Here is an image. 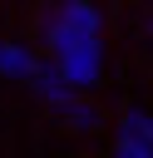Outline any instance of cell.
<instances>
[{"label": "cell", "mask_w": 153, "mask_h": 158, "mask_svg": "<svg viewBox=\"0 0 153 158\" xmlns=\"http://www.w3.org/2000/svg\"><path fill=\"white\" fill-rule=\"evenodd\" d=\"M104 10L89 0H64L44 15V40H49V64L59 69V79L84 94L99 84L104 74Z\"/></svg>", "instance_id": "6da1fadb"}, {"label": "cell", "mask_w": 153, "mask_h": 158, "mask_svg": "<svg viewBox=\"0 0 153 158\" xmlns=\"http://www.w3.org/2000/svg\"><path fill=\"white\" fill-rule=\"evenodd\" d=\"M30 84H35V89H39V99H44V104H49V109H54V114H59V118H64V114H69V109H74V99H79V94H74V89H69V84H64V79H59V69H54V64H39V69H35V79H30Z\"/></svg>", "instance_id": "7a4b0ae2"}, {"label": "cell", "mask_w": 153, "mask_h": 158, "mask_svg": "<svg viewBox=\"0 0 153 158\" xmlns=\"http://www.w3.org/2000/svg\"><path fill=\"white\" fill-rule=\"evenodd\" d=\"M35 69H39V59H35L30 44L0 40V74H5V79H35Z\"/></svg>", "instance_id": "3957f363"}, {"label": "cell", "mask_w": 153, "mask_h": 158, "mask_svg": "<svg viewBox=\"0 0 153 158\" xmlns=\"http://www.w3.org/2000/svg\"><path fill=\"white\" fill-rule=\"evenodd\" d=\"M118 138H133V143L153 148V114H148V109H128V114L118 118Z\"/></svg>", "instance_id": "277c9868"}, {"label": "cell", "mask_w": 153, "mask_h": 158, "mask_svg": "<svg viewBox=\"0 0 153 158\" xmlns=\"http://www.w3.org/2000/svg\"><path fill=\"white\" fill-rule=\"evenodd\" d=\"M64 123H69V128H99V109H94L89 99H74V109L64 114Z\"/></svg>", "instance_id": "5b68a950"}, {"label": "cell", "mask_w": 153, "mask_h": 158, "mask_svg": "<svg viewBox=\"0 0 153 158\" xmlns=\"http://www.w3.org/2000/svg\"><path fill=\"white\" fill-rule=\"evenodd\" d=\"M114 158H153V148H143V143H133V138H118V143H114Z\"/></svg>", "instance_id": "8992f818"}, {"label": "cell", "mask_w": 153, "mask_h": 158, "mask_svg": "<svg viewBox=\"0 0 153 158\" xmlns=\"http://www.w3.org/2000/svg\"><path fill=\"white\" fill-rule=\"evenodd\" d=\"M143 30H148V40H153V10H148V20H143Z\"/></svg>", "instance_id": "52a82bcc"}]
</instances>
